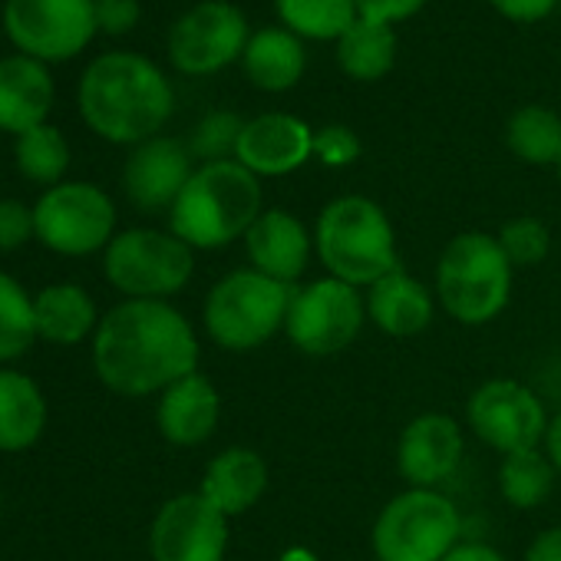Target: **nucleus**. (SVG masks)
Returning a JSON list of instances; mask_svg holds the SVG:
<instances>
[{
    "instance_id": "aec40b11",
    "label": "nucleus",
    "mask_w": 561,
    "mask_h": 561,
    "mask_svg": "<svg viewBox=\"0 0 561 561\" xmlns=\"http://www.w3.org/2000/svg\"><path fill=\"white\" fill-rule=\"evenodd\" d=\"M221 420V393L205 374H188L159 393L156 426L165 443L192 449L215 436Z\"/></svg>"
},
{
    "instance_id": "2eb2a0df",
    "label": "nucleus",
    "mask_w": 561,
    "mask_h": 561,
    "mask_svg": "<svg viewBox=\"0 0 561 561\" xmlns=\"http://www.w3.org/2000/svg\"><path fill=\"white\" fill-rule=\"evenodd\" d=\"M462 456L466 436L449 413H420L397 439V469L413 489H439L459 472Z\"/></svg>"
},
{
    "instance_id": "a211bd4d",
    "label": "nucleus",
    "mask_w": 561,
    "mask_h": 561,
    "mask_svg": "<svg viewBox=\"0 0 561 561\" xmlns=\"http://www.w3.org/2000/svg\"><path fill=\"white\" fill-rule=\"evenodd\" d=\"M241 241L248 267L291 288L301 285L314 257V231L288 208H264Z\"/></svg>"
},
{
    "instance_id": "c9c22d12",
    "label": "nucleus",
    "mask_w": 561,
    "mask_h": 561,
    "mask_svg": "<svg viewBox=\"0 0 561 561\" xmlns=\"http://www.w3.org/2000/svg\"><path fill=\"white\" fill-rule=\"evenodd\" d=\"M426 8V0H357V18L370 24L397 27L410 18H416Z\"/></svg>"
},
{
    "instance_id": "6ab92c4d",
    "label": "nucleus",
    "mask_w": 561,
    "mask_h": 561,
    "mask_svg": "<svg viewBox=\"0 0 561 561\" xmlns=\"http://www.w3.org/2000/svg\"><path fill=\"white\" fill-rule=\"evenodd\" d=\"M57 103V83L47 64L11 54L0 60V133L24 136L44 126Z\"/></svg>"
},
{
    "instance_id": "393cba45",
    "label": "nucleus",
    "mask_w": 561,
    "mask_h": 561,
    "mask_svg": "<svg viewBox=\"0 0 561 561\" xmlns=\"http://www.w3.org/2000/svg\"><path fill=\"white\" fill-rule=\"evenodd\" d=\"M47 430L41 383L14 367H0V453H27Z\"/></svg>"
},
{
    "instance_id": "b1692460",
    "label": "nucleus",
    "mask_w": 561,
    "mask_h": 561,
    "mask_svg": "<svg viewBox=\"0 0 561 561\" xmlns=\"http://www.w3.org/2000/svg\"><path fill=\"white\" fill-rule=\"evenodd\" d=\"M241 70L251 80V87L264 93H288L301 83L308 70L305 41L285 27L254 31L241 54Z\"/></svg>"
},
{
    "instance_id": "4be33fe9",
    "label": "nucleus",
    "mask_w": 561,
    "mask_h": 561,
    "mask_svg": "<svg viewBox=\"0 0 561 561\" xmlns=\"http://www.w3.org/2000/svg\"><path fill=\"white\" fill-rule=\"evenodd\" d=\"M271 472L267 462L257 449L251 446H228L218 456L208 459L198 492L228 518H238L244 512H251L264 492H267Z\"/></svg>"
},
{
    "instance_id": "9d476101",
    "label": "nucleus",
    "mask_w": 561,
    "mask_h": 561,
    "mask_svg": "<svg viewBox=\"0 0 561 561\" xmlns=\"http://www.w3.org/2000/svg\"><path fill=\"white\" fill-rule=\"evenodd\" d=\"M367 324V298L360 288L331 274L305 280L291 295L285 337L308 357L344 354Z\"/></svg>"
},
{
    "instance_id": "37998d69",
    "label": "nucleus",
    "mask_w": 561,
    "mask_h": 561,
    "mask_svg": "<svg viewBox=\"0 0 561 561\" xmlns=\"http://www.w3.org/2000/svg\"><path fill=\"white\" fill-rule=\"evenodd\" d=\"M554 169H558V179H561V159H558V165H554Z\"/></svg>"
},
{
    "instance_id": "6e6552de",
    "label": "nucleus",
    "mask_w": 561,
    "mask_h": 561,
    "mask_svg": "<svg viewBox=\"0 0 561 561\" xmlns=\"http://www.w3.org/2000/svg\"><path fill=\"white\" fill-rule=\"evenodd\" d=\"M103 274L123 301H172L195 274V251L169 228H123L103 251Z\"/></svg>"
},
{
    "instance_id": "a878e982",
    "label": "nucleus",
    "mask_w": 561,
    "mask_h": 561,
    "mask_svg": "<svg viewBox=\"0 0 561 561\" xmlns=\"http://www.w3.org/2000/svg\"><path fill=\"white\" fill-rule=\"evenodd\" d=\"M337 47V67L344 77L357 80V83H377L383 80L393 64H397V27L387 24H370L360 21L334 44Z\"/></svg>"
},
{
    "instance_id": "72a5a7b5",
    "label": "nucleus",
    "mask_w": 561,
    "mask_h": 561,
    "mask_svg": "<svg viewBox=\"0 0 561 561\" xmlns=\"http://www.w3.org/2000/svg\"><path fill=\"white\" fill-rule=\"evenodd\" d=\"M364 146L360 136L351 126L341 123H328L321 129H314V159L328 169H347L360 159Z\"/></svg>"
},
{
    "instance_id": "ddd939ff",
    "label": "nucleus",
    "mask_w": 561,
    "mask_h": 561,
    "mask_svg": "<svg viewBox=\"0 0 561 561\" xmlns=\"http://www.w3.org/2000/svg\"><path fill=\"white\" fill-rule=\"evenodd\" d=\"M251 41L248 18L228 0H202L169 31V64L185 77H215L241 60Z\"/></svg>"
},
{
    "instance_id": "9b49d317",
    "label": "nucleus",
    "mask_w": 561,
    "mask_h": 561,
    "mask_svg": "<svg viewBox=\"0 0 561 561\" xmlns=\"http://www.w3.org/2000/svg\"><path fill=\"white\" fill-rule=\"evenodd\" d=\"M0 27L18 54L47 67L67 64L100 34L96 0H4Z\"/></svg>"
},
{
    "instance_id": "58836bf2",
    "label": "nucleus",
    "mask_w": 561,
    "mask_h": 561,
    "mask_svg": "<svg viewBox=\"0 0 561 561\" xmlns=\"http://www.w3.org/2000/svg\"><path fill=\"white\" fill-rule=\"evenodd\" d=\"M522 561H561V525H551L531 538Z\"/></svg>"
},
{
    "instance_id": "7c9ffc66",
    "label": "nucleus",
    "mask_w": 561,
    "mask_h": 561,
    "mask_svg": "<svg viewBox=\"0 0 561 561\" xmlns=\"http://www.w3.org/2000/svg\"><path fill=\"white\" fill-rule=\"evenodd\" d=\"M37 341L34 295L8 271H0V367L21 360Z\"/></svg>"
},
{
    "instance_id": "20e7f679",
    "label": "nucleus",
    "mask_w": 561,
    "mask_h": 561,
    "mask_svg": "<svg viewBox=\"0 0 561 561\" xmlns=\"http://www.w3.org/2000/svg\"><path fill=\"white\" fill-rule=\"evenodd\" d=\"M314 257L324 274L367 291L400 264L397 228L383 205L367 195H341L328 202L314 221Z\"/></svg>"
},
{
    "instance_id": "a19ab883",
    "label": "nucleus",
    "mask_w": 561,
    "mask_h": 561,
    "mask_svg": "<svg viewBox=\"0 0 561 561\" xmlns=\"http://www.w3.org/2000/svg\"><path fill=\"white\" fill-rule=\"evenodd\" d=\"M541 449L548 453L551 466H554V469H558V476H561V410L548 420V430H545V443H541Z\"/></svg>"
},
{
    "instance_id": "c85d7f7f",
    "label": "nucleus",
    "mask_w": 561,
    "mask_h": 561,
    "mask_svg": "<svg viewBox=\"0 0 561 561\" xmlns=\"http://www.w3.org/2000/svg\"><path fill=\"white\" fill-rule=\"evenodd\" d=\"M505 146L528 165H558L561 116L548 106H522L505 123Z\"/></svg>"
},
{
    "instance_id": "412c9836",
    "label": "nucleus",
    "mask_w": 561,
    "mask_h": 561,
    "mask_svg": "<svg viewBox=\"0 0 561 561\" xmlns=\"http://www.w3.org/2000/svg\"><path fill=\"white\" fill-rule=\"evenodd\" d=\"M364 298H367V321L380 334L397 341L423 334L436 314V291L426 288L407 267L383 274L377 285L364 291Z\"/></svg>"
},
{
    "instance_id": "cd10ccee",
    "label": "nucleus",
    "mask_w": 561,
    "mask_h": 561,
    "mask_svg": "<svg viewBox=\"0 0 561 561\" xmlns=\"http://www.w3.org/2000/svg\"><path fill=\"white\" fill-rule=\"evenodd\" d=\"M280 27L301 41H341L357 24V0H274Z\"/></svg>"
},
{
    "instance_id": "f03ea898",
    "label": "nucleus",
    "mask_w": 561,
    "mask_h": 561,
    "mask_svg": "<svg viewBox=\"0 0 561 561\" xmlns=\"http://www.w3.org/2000/svg\"><path fill=\"white\" fill-rule=\"evenodd\" d=\"M77 106L90 133L113 146H139L162 136L175 113V93L162 67L133 50L100 54L80 77Z\"/></svg>"
},
{
    "instance_id": "c756f323",
    "label": "nucleus",
    "mask_w": 561,
    "mask_h": 561,
    "mask_svg": "<svg viewBox=\"0 0 561 561\" xmlns=\"http://www.w3.org/2000/svg\"><path fill=\"white\" fill-rule=\"evenodd\" d=\"M70 142L67 136L44 123L24 136L14 139V162L21 169V175L34 185H44V188H54L60 182H67V172H70Z\"/></svg>"
},
{
    "instance_id": "423d86ee",
    "label": "nucleus",
    "mask_w": 561,
    "mask_h": 561,
    "mask_svg": "<svg viewBox=\"0 0 561 561\" xmlns=\"http://www.w3.org/2000/svg\"><path fill=\"white\" fill-rule=\"evenodd\" d=\"M291 295V285H280L254 267H234L208 288L202 305V328L208 341L228 354L257 351L271 337L285 334Z\"/></svg>"
},
{
    "instance_id": "5701e85b",
    "label": "nucleus",
    "mask_w": 561,
    "mask_h": 561,
    "mask_svg": "<svg viewBox=\"0 0 561 561\" xmlns=\"http://www.w3.org/2000/svg\"><path fill=\"white\" fill-rule=\"evenodd\" d=\"M103 314L93 301V295L73 280H57L34 295V324L37 341H47L54 347H77L83 341H93Z\"/></svg>"
},
{
    "instance_id": "bb28decb",
    "label": "nucleus",
    "mask_w": 561,
    "mask_h": 561,
    "mask_svg": "<svg viewBox=\"0 0 561 561\" xmlns=\"http://www.w3.org/2000/svg\"><path fill=\"white\" fill-rule=\"evenodd\" d=\"M554 479H558V469L551 466L541 446L508 453L499 462V492L518 512L545 505L554 489Z\"/></svg>"
},
{
    "instance_id": "dca6fc26",
    "label": "nucleus",
    "mask_w": 561,
    "mask_h": 561,
    "mask_svg": "<svg viewBox=\"0 0 561 561\" xmlns=\"http://www.w3.org/2000/svg\"><path fill=\"white\" fill-rule=\"evenodd\" d=\"M314 159V129L295 113H261L244 119L234 162L257 179H280Z\"/></svg>"
},
{
    "instance_id": "e433bc0d",
    "label": "nucleus",
    "mask_w": 561,
    "mask_h": 561,
    "mask_svg": "<svg viewBox=\"0 0 561 561\" xmlns=\"http://www.w3.org/2000/svg\"><path fill=\"white\" fill-rule=\"evenodd\" d=\"M139 18H142L139 0H96V24H100V34L123 37V34L136 31Z\"/></svg>"
},
{
    "instance_id": "39448f33",
    "label": "nucleus",
    "mask_w": 561,
    "mask_h": 561,
    "mask_svg": "<svg viewBox=\"0 0 561 561\" xmlns=\"http://www.w3.org/2000/svg\"><path fill=\"white\" fill-rule=\"evenodd\" d=\"M515 267L489 231H462L436 261V305L462 328L492 324L512 301Z\"/></svg>"
},
{
    "instance_id": "4468645a",
    "label": "nucleus",
    "mask_w": 561,
    "mask_h": 561,
    "mask_svg": "<svg viewBox=\"0 0 561 561\" xmlns=\"http://www.w3.org/2000/svg\"><path fill=\"white\" fill-rule=\"evenodd\" d=\"M228 515H221L198 489L165 499L149 525L152 561H225Z\"/></svg>"
},
{
    "instance_id": "f257e3e1",
    "label": "nucleus",
    "mask_w": 561,
    "mask_h": 561,
    "mask_svg": "<svg viewBox=\"0 0 561 561\" xmlns=\"http://www.w3.org/2000/svg\"><path fill=\"white\" fill-rule=\"evenodd\" d=\"M202 344L172 301H119L93 334V370L126 400L159 397L198 370Z\"/></svg>"
},
{
    "instance_id": "0eeeda50",
    "label": "nucleus",
    "mask_w": 561,
    "mask_h": 561,
    "mask_svg": "<svg viewBox=\"0 0 561 561\" xmlns=\"http://www.w3.org/2000/svg\"><path fill=\"white\" fill-rule=\"evenodd\" d=\"M462 541V515L443 489L397 492L374 518L377 561H443Z\"/></svg>"
},
{
    "instance_id": "1a4fd4ad",
    "label": "nucleus",
    "mask_w": 561,
    "mask_h": 561,
    "mask_svg": "<svg viewBox=\"0 0 561 561\" xmlns=\"http://www.w3.org/2000/svg\"><path fill=\"white\" fill-rule=\"evenodd\" d=\"M116 202L106 188L83 179H67L34 202L37 241L64 257H90L116 238Z\"/></svg>"
},
{
    "instance_id": "2f4dec72",
    "label": "nucleus",
    "mask_w": 561,
    "mask_h": 561,
    "mask_svg": "<svg viewBox=\"0 0 561 561\" xmlns=\"http://www.w3.org/2000/svg\"><path fill=\"white\" fill-rule=\"evenodd\" d=\"M241 129H244V119L231 110H211L205 113L192 136H188V152L192 159L202 165V162H225V159H234V149H238V139H241Z\"/></svg>"
},
{
    "instance_id": "4c0bfd02",
    "label": "nucleus",
    "mask_w": 561,
    "mask_h": 561,
    "mask_svg": "<svg viewBox=\"0 0 561 561\" xmlns=\"http://www.w3.org/2000/svg\"><path fill=\"white\" fill-rule=\"evenodd\" d=\"M489 4L499 18L512 24H541L545 18H551L558 0H489Z\"/></svg>"
},
{
    "instance_id": "473e14b6",
    "label": "nucleus",
    "mask_w": 561,
    "mask_h": 561,
    "mask_svg": "<svg viewBox=\"0 0 561 561\" xmlns=\"http://www.w3.org/2000/svg\"><path fill=\"white\" fill-rule=\"evenodd\" d=\"M512 267H535L551 254V231L535 215H515L495 231Z\"/></svg>"
},
{
    "instance_id": "f8f14e48",
    "label": "nucleus",
    "mask_w": 561,
    "mask_h": 561,
    "mask_svg": "<svg viewBox=\"0 0 561 561\" xmlns=\"http://www.w3.org/2000/svg\"><path fill=\"white\" fill-rule=\"evenodd\" d=\"M548 420L541 397L528 383L508 377L479 383L466 400V426L499 456L541 446Z\"/></svg>"
},
{
    "instance_id": "f3484780",
    "label": "nucleus",
    "mask_w": 561,
    "mask_h": 561,
    "mask_svg": "<svg viewBox=\"0 0 561 561\" xmlns=\"http://www.w3.org/2000/svg\"><path fill=\"white\" fill-rule=\"evenodd\" d=\"M195 172V159L185 142L172 136H152L129 149L123 165L126 198L142 211H169Z\"/></svg>"
},
{
    "instance_id": "c03bdc74",
    "label": "nucleus",
    "mask_w": 561,
    "mask_h": 561,
    "mask_svg": "<svg viewBox=\"0 0 561 561\" xmlns=\"http://www.w3.org/2000/svg\"><path fill=\"white\" fill-rule=\"evenodd\" d=\"M0 505H4V499H0Z\"/></svg>"
},
{
    "instance_id": "79ce46f5",
    "label": "nucleus",
    "mask_w": 561,
    "mask_h": 561,
    "mask_svg": "<svg viewBox=\"0 0 561 561\" xmlns=\"http://www.w3.org/2000/svg\"><path fill=\"white\" fill-rule=\"evenodd\" d=\"M277 561H321V558L308 545H291V548H285V551L277 554Z\"/></svg>"
},
{
    "instance_id": "f704fd0d",
    "label": "nucleus",
    "mask_w": 561,
    "mask_h": 561,
    "mask_svg": "<svg viewBox=\"0 0 561 561\" xmlns=\"http://www.w3.org/2000/svg\"><path fill=\"white\" fill-rule=\"evenodd\" d=\"M37 241L34 205L21 198H0V251H21Z\"/></svg>"
},
{
    "instance_id": "7ed1b4c3",
    "label": "nucleus",
    "mask_w": 561,
    "mask_h": 561,
    "mask_svg": "<svg viewBox=\"0 0 561 561\" xmlns=\"http://www.w3.org/2000/svg\"><path fill=\"white\" fill-rule=\"evenodd\" d=\"M264 211L261 179L241 162H202L169 208V231L192 251H218L248 234Z\"/></svg>"
},
{
    "instance_id": "ea45409f",
    "label": "nucleus",
    "mask_w": 561,
    "mask_h": 561,
    "mask_svg": "<svg viewBox=\"0 0 561 561\" xmlns=\"http://www.w3.org/2000/svg\"><path fill=\"white\" fill-rule=\"evenodd\" d=\"M443 561H505V554L485 541H459Z\"/></svg>"
}]
</instances>
